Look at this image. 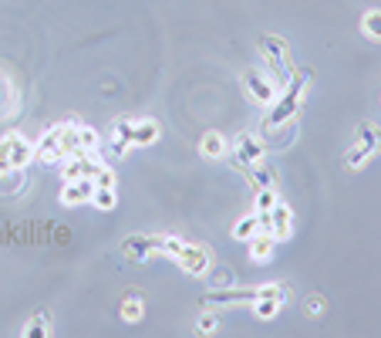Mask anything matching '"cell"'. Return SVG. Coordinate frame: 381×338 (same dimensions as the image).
<instances>
[{"mask_svg":"<svg viewBox=\"0 0 381 338\" xmlns=\"http://www.w3.org/2000/svg\"><path fill=\"white\" fill-rule=\"evenodd\" d=\"M229 156H233V166L246 173V169L254 166V163H260V159L267 156V145H263V139H256L254 132H240V135L233 139Z\"/></svg>","mask_w":381,"mask_h":338,"instance_id":"cell-5","label":"cell"},{"mask_svg":"<svg viewBox=\"0 0 381 338\" xmlns=\"http://www.w3.org/2000/svg\"><path fill=\"white\" fill-rule=\"evenodd\" d=\"M0 145L7 149L11 166L21 169V173H24V169L34 163V143H27V135H21V132H7V135L0 139Z\"/></svg>","mask_w":381,"mask_h":338,"instance_id":"cell-10","label":"cell"},{"mask_svg":"<svg viewBox=\"0 0 381 338\" xmlns=\"http://www.w3.org/2000/svg\"><path fill=\"white\" fill-rule=\"evenodd\" d=\"M34 159L41 166H61L64 163V153H61V135H58V126L44 129L38 143H34Z\"/></svg>","mask_w":381,"mask_h":338,"instance_id":"cell-11","label":"cell"},{"mask_svg":"<svg viewBox=\"0 0 381 338\" xmlns=\"http://www.w3.org/2000/svg\"><path fill=\"white\" fill-rule=\"evenodd\" d=\"M254 234H260V213H256V210L233 223V237H236V240H250Z\"/></svg>","mask_w":381,"mask_h":338,"instance_id":"cell-21","label":"cell"},{"mask_svg":"<svg viewBox=\"0 0 381 338\" xmlns=\"http://www.w3.org/2000/svg\"><path fill=\"white\" fill-rule=\"evenodd\" d=\"M172 260H176L186 274H192V277H206V271L213 267V254H209L203 244H196V240H182Z\"/></svg>","mask_w":381,"mask_h":338,"instance_id":"cell-4","label":"cell"},{"mask_svg":"<svg viewBox=\"0 0 381 338\" xmlns=\"http://www.w3.org/2000/svg\"><path fill=\"white\" fill-rule=\"evenodd\" d=\"M142 314H145V304H142V298H135V295H128L125 301H122V318L125 322H142Z\"/></svg>","mask_w":381,"mask_h":338,"instance_id":"cell-23","label":"cell"},{"mask_svg":"<svg viewBox=\"0 0 381 338\" xmlns=\"http://www.w3.org/2000/svg\"><path fill=\"white\" fill-rule=\"evenodd\" d=\"M105 163L98 159V153H75V156H68L61 163V180H95L98 176V169H102Z\"/></svg>","mask_w":381,"mask_h":338,"instance_id":"cell-7","label":"cell"},{"mask_svg":"<svg viewBox=\"0 0 381 338\" xmlns=\"http://www.w3.org/2000/svg\"><path fill=\"white\" fill-rule=\"evenodd\" d=\"M273 247H277V240H273L270 234H263V230L246 240V254H250V260H254V264H263V260L273 257Z\"/></svg>","mask_w":381,"mask_h":338,"instance_id":"cell-17","label":"cell"},{"mask_svg":"<svg viewBox=\"0 0 381 338\" xmlns=\"http://www.w3.org/2000/svg\"><path fill=\"white\" fill-rule=\"evenodd\" d=\"M270 237H273L277 244L293 237V210L287 207V203H280V200H277V207L270 210Z\"/></svg>","mask_w":381,"mask_h":338,"instance_id":"cell-14","label":"cell"},{"mask_svg":"<svg viewBox=\"0 0 381 338\" xmlns=\"http://www.w3.org/2000/svg\"><path fill=\"white\" fill-rule=\"evenodd\" d=\"M159 244H162V237H155V234H135V237H125V240H122V254H125L128 260L142 264V260H149L152 254H159Z\"/></svg>","mask_w":381,"mask_h":338,"instance_id":"cell-12","label":"cell"},{"mask_svg":"<svg viewBox=\"0 0 381 338\" xmlns=\"http://www.w3.org/2000/svg\"><path fill=\"white\" fill-rule=\"evenodd\" d=\"M91 207L105 210V213L118 207V193H115V186H95V193H91Z\"/></svg>","mask_w":381,"mask_h":338,"instance_id":"cell-22","label":"cell"},{"mask_svg":"<svg viewBox=\"0 0 381 338\" xmlns=\"http://www.w3.org/2000/svg\"><path fill=\"white\" fill-rule=\"evenodd\" d=\"M95 186H115V169L112 166H102L98 176H95Z\"/></svg>","mask_w":381,"mask_h":338,"instance_id":"cell-29","label":"cell"},{"mask_svg":"<svg viewBox=\"0 0 381 338\" xmlns=\"http://www.w3.org/2000/svg\"><path fill=\"white\" fill-rule=\"evenodd\" d=\"M112 143H115V156H125L128 149H135V118L122 116L112 126Z\"/></svg>","mask_w":381,"mask_h":338,"instance_id":"cell-15","label":"cell"},{"mask_svg":"<svg viewBox=\"0 0 381 338\" xmlns=\"http://www.w3.org/2000/svg\"><path fill=\"white\" fill-rule=\"evenodd\" d=\"M287 287L283 285H263L260 291H256V298L250 301V308H254V318H260V322H270V318H277V312L287 304Z\"/></svg>","mask_w":381,"mask_h":338,"instance_id":"cell-6","label":"cell"},{"mask_svg":"<svg viewBox=\"0 0 381 338\" xmlns=\"http://www.w3.org/2000/svg\"><path fill=\"white\" fill-rule=\"evenodd\" d=\"M256 44H260V58H263V61H267V68H270V78L283 88V85L291 81V75H293L291 54H287L283 38H277V34H263Z\"/></svg>","mask_w":381,"mask_h":338,"instance_id":"cell-2","label":"cell"},{"mask_svg":"<svg viewBox=\"0 0 381 338\" xmlns=\"http://www.w3.org/2000/svg\"><path fill=\"white\" fill-rule=\"evenodd\" d=\"M206 277H209V285H213V287H229V285H233V274H229L226 267H209V271H206Z\"/></svg>","mask_w":381,"mask_h":338,"instance_id":"cell-28","label":"cell"},{"mask_svg":"<svg viewBox=\"0 0 381 338\" xmlns=\"http://www.w3.org/2000/svg\"><path fill=\"white\" fill-rule=\"evenodd\" d=\"M7 173H14V166H11V156H7V149L0 145V176H7Z\"/></svg>","mask_w":381,"mask_h":338,"instance_id":"cell-30","label":"cell"},{"mask_svg":"<svg viewBox=\"0 0 381 338\" xmlns=\"http://www.w3.org/2000/svg\"><path fill=\"white\" fill-rule=\"evenodd\" d=\"M378 153H381V129L375 126V122H361L344 163H348V169H361L371 156H378Z\"/></svg>","mask_w":381,"mask_h":338,"instance_id":"cell-3","label":"cell"},{"mask_svg":"<svg viewBox=\"0 0 381 338\" xmlns=\"http://www.w3.org/2000/svg\"><path fill=\"white\" fill-rule=\"evenodd\" d=\"M277 186H270V190H256V196H254V210L256 213H267V210H273L277 207Z\"/></svg>","mask_w":381,"mask_h":338,"instance_id":"cell-24","label":"cell"},{"mask_svg":"<svg viewBox=\"0 0 381 338\" xmlns=\"http://www.w3.org/2000/svg\"><path fill=\"white\" fill-rule=\"evenodd\" d=\"M51 322H54L51 312H48V308H41V312L24 325V338H44V335H51Z\"/></svg>","mask_w":381,"mask_h":338,"instance_id":"cell-19","label":"cell"},{"mask_svg":"<svg viewBox=\"0 0 381 338\" xmlns=\"http://www.w3.org/2000/svg\"><path fill=\"white\" fill-rule=\"evenodd\" d=\"M310 85H314V71H310V68H301V71L293 68L291 81L280 88L277 102L270 105V112H267V118H263V126H260V129L267 132V135H273V132H280V129H287L293 118L301 116V105H304Z\"/></svg>","mask_w":381,"mask_h":338,"instance_id":"cell-1","label":"cell"},{"mask_svg":"<svg viewBox=\"0 0 381 338\" xmlns=\"http://www.w3.org/2000/svg\"><path fill=\"white\" fill-rule=\"evenodd\" d=\"M243 88H246V95L254 98L256 105H273L280 95V85L270 75H263V71H256V68H250L246 75H243Z\"/></svg>","mask_w":381,"mask_h":338,"instance_id":"cell-9","label":"cell"},{"mask_svg":"<svg viewBox=\"0 0 381 338\" xmlns=\"http://www.w3.org/2000/svg\"><path fill=\"white\" fill-rule=\"evenodd\" d=\"M91 193H95V180H68L61 186V207H81V203H91Z\"/></svg>","mask_w":381,"mask_h":338,"instance_id":"cell-13","label":"cell"},{"mask_svg":"<svg viewBox=\"0 0 381 338\" xmlns=\"http://www.w3.org/2000/svg\"><path fill=\"white\" fill-rule=\"evenodd\" d=\"M246 180L254 183V190H270V186H277V169L270 166L267 159H260L246 169Z\"/></svg>","mask_w":381,"mask_h":338,"instance_id":"cell-18","label":"cell"},{"mask_svg":"<svg viewBox=\"0 0 381 338\" xmlns=\"http://www.w3.org/2000/svg\"><path fill=\"white\" fill-rule=\"evenodd\" d=\"M78 135H81V149L85 153H102V135L91 126H78Z\"/></svg>","mask_w":381,"mask_h":338,"instance_id":"cell-25","label":"cell"},{"mask_svg":"<svg viewBox=\"0 0 381 338\" xmlns=\"http://www.w3.org/2000/svg\"><path fill=\"white\" fill-rule=\"evenodd\" d=\"M196 332H203V335H213V332H219V312H216V308H203L199 322H196Z\"/></svg>","mask_w":381,"mask_h":338,"instance_id":"cell-26","label":"cell"},{"mask_svg":"<svg viewBox=\"0 0 381 338\" xmlns=\"http://www.w3.org/2000/svg\"><path fill=\"white\" fill-rule=\"evenodd\" d=\"M361 31H365L371 41H381V11L365 14V17H361Z\"/></svg>","mask_w":381,"mask_h":338,"instance_id":"cell-27","label":"cell"},{"mask_svg":"<svg viewBox=\"0 0 381 338\" xmlns=\"http://www.w3.org/2000/svg\"><path fill=\"white\" fill-rule=\"evenodd\" d=\"M199 153H203L206 159H213V163H219V159L229 156V143L223 132H206L203 139H199Z\"/></svg>","mask_w":381,"mask_h":338,"instance_id":"cell-16","label":"cell"},{"mask_svg":"<svg viewBox=\"0 0 381 338\" xmlns=\"http://www.w3.org/2000/svg\"><path fill=\"white\" fill-rule=\"evenodd\" d=\"M159 132H162V126L155 118H139L135 122V145H152L159 139Z\"/></svg>","mask_w":381,"mask_h":338,"instance_id":"cell-20","label":"cell"},{"mask_svg":"<svg viewBox=\"0 0 381 338\" xmlns=\"http://www.w3.org/2000/svg\"><path fill=\"white\" fill-rule=\"evenodd\" d=\"M320 312H324V301H320V298L307 301V314H320Z\"/></svg>","mask_w":381,"mask_h":338,"instance_id":"cell-31","label":"cell"},{"mask_svg":"<svg viewBox=\"0 0 381 338\" xmlns=\"http://www.w3.org/2000/svg\"><path fill=\"white\" fill-rule=\"evenodd\" d=\"M260 287H213L209 295H203V308H240L256 298Z\"/></svg>","mask_w":381,"mask_h":338,"instance_id":"cell-8","label":"cell"}]
</instances>
